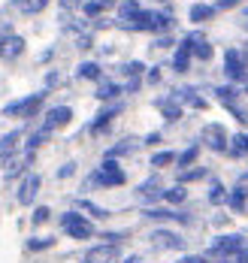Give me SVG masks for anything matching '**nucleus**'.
Listing matches in <instances>:
<instances>
[{
	"mask_svg": "<svg viewBox=\"0 0 248 263\" xmlns=\"http://www.w3.org/2000/svg\"><path fill=\"white\" fill-rule=\"evenodd\" d=\"M124 182H127V176H124V170L118 166V160L103 158V163L85 179V187H94V184H100V187H121Z\"/></svg>",
	"mask_w": 248,
	"mask_h": 263,
	"instance_id": "f257e3e1",
	"label": "nucleus"
},
{
	"mask_svg": "<svg viewBox=\"0 0 248 263\" xmlns=\"http://www.w3.org/2000/svg\"><path fill=\"white\" fill-rule=\"evenodd\" d=\"M58 224H61V230H64L70 239H79V242H82V239H91V236H94V224H91V221H88V218H85L79 209L64 212V215L58 218Z\"/></svg>",
	"mask_w": 248,
	"mask_h": 263,
	"instance_id": "f03ea898",
	"label": "nucleus"
},
{
	"mask_svg": "<svg viewBox=\"0 0 248 263\" xmlns=\"http://www.w3.org/2000/svg\"><path fill=\"white\" fill-rule=\"evenodd\" d=\"M242 248H245V236H242V233H230V236L215 239V242L209 245L206 257H209V260H230V257H236Z\"/></svg>",
	"mask_w": 248,
	"mask_h": 263,
	"instance_id": "7ed1b4c3",
	"label": "nucleus"
},
{
	"mask_svg": "<svg viewBox=\"0 0 248 263\" xmlns=\"http://www.w3.org/2000/svg\"><path fill=\"white\" fill-rule=\"evenodd\" d=\"M46 94L49 91H36V94H28L25 100H12V103L3 106V115L6 118H30L40 106L46 103Z\"/></svg>",
	"mask_w": 248,
	"mask_h": 263,
	"instance_id": "20e7f679",
	"label": "nucleus"
},
{
	"mask_svg": "<svg viewBox=\"0 0 248 263\" xmlns=\"http://www.w3.org/2000/svg\"><path fill=\"white\" fill-rule=\"evenodd\" d=\"M245 54L239 52V49H227L224 52V73H227V79L230 85H239V82L248 79V67H245Z\"/></svg>",
	"mask_w": 248,
	"mask_h": 263,
	"instance_id": "39448f33",
	"label": "nucleus"
},
{
	"mask_svg": "<svg viewBox=\"0 0 248 263\" xmlns=\"http://www.w3.org/2000/svg\"><path fill=\"white\" fill-rule=\"evenodd\" d=\"M148 239H151V245L161 248V251H182V248H185V239L179 236V233H173V230H166V227H155Z\"/></svg>",
	"mask_w": 248,
	"mask_h": 263,
	"instance_id": "423d86ee",
	"label": "nucleus"
},
{
	"mask_svg": "<svg viewBox=\"0 0 248 263\" xmlns=\"http://www.w3.org/2000/svg\"><path fill=\"white\" fill-rule=\"evenodd\" d=\"M40 184H43V179H40L36 173H28V176L22 179V184H18L15 200H18L22 206H33V200H36V194H40Z\"/></svg>",
	"mask_w": 248,
	"mask_h": 263,
	"instance_id": "0eeeda50",
	"label": "nucleus"
},
{
	"mask_svg": "<svg viewBox=\"0 0 248 263\" xmlns=\"http://www.w3.org/2000/svg\"><path fill=\"white\" fill-rule=\"evenodd\" d=\"M118 245H109V242H100V245H94V248H88L85 251V263H115L118 260Z\"/></svg>",
	"mask_w": 248,
	"mask_h": 263,
	"instance_id": "6e6552de",
	"label": "nucleus"
},
{
	"mask_svg": "<svg viewBox=\"0 0 248 263\" xmlns=\"http://www.w3.org/2000/svg\"><path fill=\"white\" fill-rule=\"evenodd\" d=\"M203 139H206V142H209V148H212V152H218V155H224V152L230 148V145H227V142H230V136H227V130H224L221 124H206V127H203Z\"/></svg>",
	"mask_w": 248,
	"mask_h": 263,
	"instance_id": "1a4fd4ad",
	"label": "nucleus"
},
{
	"mask_svg": "<svg viewBox=\"0 0 248 263\" xmlns=\"http://www.w3.org/2000/svg\"><path fill=\"white\" fill-rule=\"evenodd\" d=\"M70 118H73V109H70V106H52V109L46 112V121H43V127L55 133L58 127H64Z\"/></svg>",
	"mask_w": 248,
	"mask_h": 263,
	"instance_id": "9d476101",
	"label": "nucleus"
},
{
	"mask_svg": "<svg viewBox=\"0 0 248 263\" xmlns=\"http://www.w3.org/2000/svg\"><path fill=\"white\" fill-rule=\"evenodd\" d=\"M137 197L142 203H158V200H164V187H161V182L151 176V179H145V182L137 187Z\"/></svg>",
	"mask_w": 248,
	"mask_h": 263,
	"instance_id": "9b49d317",
	"label": "nucleus"
},
{
	"mask_svg": "<svg viewBox=\"0 0 248 263\" xmlns=\"http://www.w3.org/2000/svg\"><path fill=\"white\" fill-rule=\"evenodd\" d=\"M155 18H158V12H148V9H139L133 18H127V22H121L124 30H155Z\"/></svg>",
	"mask_w": 248,
	"mask_h": 263,
	"instance_id": "f8f14e48",
	"label": "nucleus"
},
{
	"mask_svg": "<svg viewBox=\"0 0 248 263\" xmlns=\"http://www.w3.org/2000/svg\"><path fill=\"white\" fill-rule=\"evenodd\" d=\"M118 112H121V103H112V106H106V109H100V112L94 115V121H91V127H88V130H91V133L106 130V127L112 124V118H115Z\"/></svg>",
	"mask_w": 248,
	"mask_h": 263,
	"instance_id": "ddd939ff",
	"label": "nucleus"
},
{
	"mask_svg": "<svg viewBox=\"0 0 248 263\" xmlns=\"http://www.w3.org/2000/svg\"><path fill=\"white\" fill-rule=\"evenodd\" d=\"M227 206L236 212V215L248 212V191H245V184H236L233 191H227Z\"/></svg>",
	"mask_w": 248,
	"mask_h": 263,
	"instance_id": "4468645a",
	"label": "nucleus"
},
{
	"mask_svg": "<svg viewBox=\"0 0 248 263\" xmlns=\"http://www.w3.org/2000/svg\"><path fill=\"white\" fill-rule=\"evenodd\" d=\"M18 139H22V130H9L0 136V160H9L18 152Z\"/></svg>",
	"mask_w": 248,
	"mask_h": 263,
	"instance_id": "2eb2a0df",
	"label": "nucleus"
},
{
	"mask_svg": "<svg viewBox=\"0 0 248 263\" xmlns=\"http://www.w3.org/2000/svg\"><path fill=\"white\" fill-rule=\"evenodd\" d=\"M158 109L164 112V118L169 121V124L182 118V106H179V100H176V97H161V100H158Z\"/></svg>",
	"mask_w": 248,
	"mask_h": 263,
	"instance_id": "dca6fc26",
	"label": "nucleus"
},
{
	"mask_svg": "<svg viewBox=\"0 0 248 263\" xmlns=\"http://www.w3.org/2000/svg\"><path fill=\"white\" fill-rule=\"evenodd\" d=\"M22 52H25V40L12 33V36H6V40H3V54H0V58H6V61H15Z\"/></svg>",
	"mask_w": 248,
	"mask_h": 263,
	"instance_id": "f3484780",
	"label": "nucleus"
},
{
	"mask_svg": "<svg viewBox=\"0 0 248 263\" xmlns=\"http://www.w3.org/2000/svg\"><path fill=\"white\" fill-rule=\"evenodd\" d=\"M191 58H194V52L179 43V49L173 54V70H176V73H188V70H191Z\"/></svg>",
	"mask_w": 248,
	"mask_h": 263,
	"instance_id": "a211bd4d",
	"label": "nucleus"
},
{
	"mask_svg": "<svg viewBox=\"0 0 248 263\" xmlns=\"http://www.w3.org/2000/svg\"><path fill=\"white\" fill-rule=\"evenodd\" d=\"M215 15V6H209V3H194L191 12H188V18H191L194 25H203V22H209Z\"/></svg>",
	"mask_w": 248,
	"mask_h": 263,
	"instance_id": "6ab92c4d",
	"label": "nucleus"
},
{
	"mask_svg": "<svg viewBox=\"0 0 248 263\" xmlns=\"http://www.w3.org/2000/svg\"><path fill=\"white\" fill-rule=\"evenodd\" d=\"M76 209L88 212V215H91V218H97V221H106V218H109V212L103 209V206H97V203H91V200H85V197L76 200Z\"/></svg>",
	"mask_w": 248,
	"mask_h": 263,
	"instance_id": "aec40b11",
	"label": "nucleus"
},
{
	"mask_svg": "<svg viewBox=\"0 0 248 263\" xmlns=\"http://www.w3.org/2000/svg\"><path fill=\"white\" fill-rule=\"evenodd\" d=\"M227 155H230V158H245L248 155V133H236V136L230 139Z\"/></svg>",
	"mask_w": 248,
	"mask_h": 263,
	"instance_id": "412c9836",
	"label": "nucleus"
},
{
	"mask_svg": "<svg viewBox=\"0 0 248 263\" xmlns=\"http://www.w3.org/2000/svg\"><path fill=\"white\" fill-rule=\"evenodd\" d=\"M76 76L79 79H91V82H100V64H94V61H82L79 67H76Z\"/></svg>",
	"mask_w": 248,
	"mask_h": 263,
	"instance_id": "4be33fe9",
	"label": "nucleus"
},
{
	"mask_svg": "<svg viewBox=\"0 0 248 263\" xmlns=\"http://www.w3.org/2000/svg\"><path fill=\"white\" fill-rule=\"evenodd\" d=\"M164 200L169 203V206H182L185 200H188V191H185V184H173V187H166L164 191Z\"/></svg>",
	"mask_w": 248,
	"mask_h": 263,
	"instance_id": "5701e85b",
	"label": "nucleus"
},
{
	"mask_svg": "<svg viewBox=\"0 0 248 263\" xmlns=\"http://www.w3.org/2000/svg\"><path fill=\"white\" fill-rule=\"evenodd\" d=\"M121 91H124V88H121L118 82H100L97 100H103V103H106V100H115V97H121Z\"/></svg>",
	"mask_w": 248,
	"mask_h": 263,
	"instance_id": "b1692460",
	"label": "nucleus"
},
{
	"mask_svg": "<svg viewBox=\"0 0 248 263\" xmlns=\"http://www.w3.org/2000/svg\"><path fill=\"white\" fill-rule=\"evenodd\" d=\"M30 160H33V152H25V158L12 160V163L6 166V179H15V176H22V173L30 166Z\"/></svg>",
	"mask_w": 248,
	"mask_h": 263,
	"instance_id": "393cba45",
	"label": "nucleus"
},
{
	"mask_svg": "<svg viewBox=\"0 0 248 263\" xmlns=\"http://www.w3.org/2000/svg\"><path fill=\"white\" fill-rule=\"evenodd\" d=\"M206 176H209V170H206V166H194V170H182V173H179V184L203 182Z\"/></svg>",
	"mask_w": 248,
	"mask_h": 263,
	"instance_id": "a878e982",
	"label": "nucleus"
},
{
	"mask_svg": "<svg viewBox=\"0 0 248 263\" xmlns=\"http://www.w3.org/2000/svg\"><path fill=\"white\" fill-rule=\"evenodd\" d=\"M197 158H200V145H188V148L176 158V163H179V170H188V166L197 163Z\"/></svg>",
	"mask_w": 248,
	"mask_h": 263,
	"instance_id": "bb28decb",
	"label": "nucleus"
},
{
	"mask_svg": "<svg viewBox=\"0 0 248 263\" xmlns=\"http://www.w3.org/2000/svg\"><path fill=\"white\" fill-rule=\"evenodd\" d=\"M209 203H212V206L227 203V187H224L218 179H212V184H209Z\"/></svg>",
	"mask_w": 248,
	"mask_h": 263,
	"instance_id": "cd10ccee",
	"label": "nucleus"
},
{
	"mask_svg": "<svg viewBox=\"0 0 248 263\" xmlns=\"http://www.w3.org/2000/svg\"><path fill=\"white\" fill-rule=\"evenodd\" d=\"M215 94H218V100L224 106H230V103L239 100V88H236V85H221V88H215Z\"/></svg>",
	"mask_w": 248,
	"mask_h": 263,
	"instance_id": "c85d7f7f",
	"label": "nucleus"
},
{
	"mask_svg": "<svg viewBox=\"0 0 248 263\" xmlns=\"http://www.w3.org/2000/svg\"><path fill=\"white\" fill-rule=\"evenodd\" d=\"M142 218H148V221H169V218H176V212H173V209H158V206H148V209L142 212Z\"/></svg>",
	"mask_w": 248,
	"mask_h": 263,
	"instance_id": "c756f323",
	"label": "nucleus"
},
{
	"mask_svg": "<svg viewBox=\"0 0 248 263\" xmlns=\"http://www.w3.org/2000/svg\"><path fill=\"white\" fill-rule=\"evenodd\" d=\"M49 136H52V130H46V127L33 130V133H30V139H28V152H36L43 142H49Z\"/></svg>",
	"mask_w": 248,
	"mask_h": 263,
	"instance_id": "7c9ffc66",
	"label": "nucleus"
},
{
	"mask_svg": "<svg viewBox=\"0 0 248 263\" xmlns=\"http://www.w3.org/2000/svg\"><path fill=\"white\" fill-rule=\"evenodd\" d=\"M137 12H139V0H121V6H118V18H121V22L133 18Z\"/></svg>",
	"mask_w": 248,
	"mask_h": 263,
	"instance_id": "2f4dec72",
	"label": "nucleus"
},
{
	"mask_svg": "<svg viewBox=\"0 0 248 263\" xmlns=\"http://www.w3.org/2000/svg\"><path fill=\"white\" fill-rule=\"evenodd\" d=\"M55 245V236H33L28 239V251H46Z\"/></svg>",
	"mask_w": 248,
	"mask_h": 263,
	"instance_id": "473e14b6",
	"label": "nucleus"
},
{
	"mask_svg": "<svg viewBox=\"0 0 248 263\" xmlns=\"http://www.w3.org/2000/svg\"><path fill=\"white\" fill-rule=\"evenodd\" d=\"M133 148H137V145H133V142H130V139H124V142H118V145H112L109 152H106V158H121V155H130V152H133Z\"/></svg>",
	"mask_w": 248,
	"mask_h": 263,
	"instance_id": "72a5a7b5",
	"label": "nucleus"
},
{
	"mask_svg": "<svg viewBox=\"0 0 248 263\" xmlns=\"http://www.w3.org/2000/svg\"><path fill=\"white\" fill-rule=\"evenodd\" d=\"M194 58H197V61H212V46H209V40H200V43L194 46Z\"/></svg>",
	"mask_w": 248,
	"mask_h": 263,
	"instance_id": "f704fd0d",
	"label": "nucleus"
},
{
	"mask_svg": "<svg viewBox=\"0 0 248 263\" xmlns=\"http://www.w3.org/2000/svg\"><path fill=\"white\" fill-rule=\"evenodd\" d=\"M142 70H145V64H142V61H127V64L121 67V73H124V76H130V79H139V76H142Z\"/></svg>",
	"mask_w": 248,
	"mask_h": 263,
	"instance_id": "c9c22d12",
	"label": "nucleus"
},
{
	"mask_svg": "<svg viewBox=\"0 0 248 263\" xmlns=\"http://www.w3.org/2000/svg\"><path fill=\"white\" fill-rule=\"evenodd\" d=\"M176 158H179V155H173V152H158V155L151 158V166H158V170H161V166H169V163H176Z\"/></svg>",
	"mask_w": 248,
	"mask_h": 263,
	"instance_id": "e433bc0d",
	"label": "nucleus"
},
{
	"mask_svg": "<svg viewBox=\"0 0 248 263\" xmlns=\"http://www.w3.org/2000/svg\"><path fill=\"white\" fill-rule=\"evenodd\" d=\"M49 218H52V209H49V206H36V209H33V215H30V221H33L36 227H40V224H46Z\"/></svg>",
	"mask_w": 248,
	"mask_h": 263,
	"instance_id": "4c0bfd02",
	"label": "nucleus"
},
{
	"mask_svg": "<svg viewBox=\"0 0 248 263\" xmlns=\"http://www.w3.org/2000/svg\"><path fill=\"white\" fill-rule=\"evenodd\" d=\"M169 27H173V15H169V12H158V18H155V30H158V33H166Z\"/></svg>",
	"mask_w": 248,
	"mask_h": 263,
	"instance_id": "58836bf2",
	"label": "nucleus"
},
{
	"mask_svg": "<svg viewBox=\"0 0 248 263\" xmlns=\"http://www.w3.org/2000/svg\"><path fill=\"white\" fill-rule=\"evenodd\" d=\"M82 9H85V15L97 18V15L103 12V3H100V0H85V3H82Z\"/></svg>",
	"mask_w": 248,
	"mask_h": 263,
	"instance_id": "ea45409f",
	"label": "nucleus"
},
{
	"mask_svg": "<svg viewBox=\"0 0 248 263\" xmlns=\"http://www.w3.org/2000/svg\"><path fill=\"white\" fill-rule=\"evenodd\" d=\"M227 109L233 112V118H236L239 124H248V112H245V109H242V106H239V103H230V106H227Z\"/></svg>",
	"mask_w": 248,
	"mask_h": 263,
	"instance_id": "a19ab883",
	"label": "nucleus"
},
{
	"mask_svg": "<svg viewBox=\"0 0 248 263\" xmlns=\"http://www.w3.org/2000/svg\"><path fill=\"white\" fill-rule=\"evenodd\" d=\"M46 6H49V0H30L28 6H25V12H28V15H36V12H43Z\"/></svg>",
	"mask_w": 248,
	"mask_h": 263,
	"instance_id": "79ce46f5",
	"label": "nucleus"
},
{
	"mask_svg": "<svg viewBox=\"0 0 248 263\" xmlns=\"http://www.w3.org/2000/svg\"><path fill=\"white\" fill-rule=\"evenodd\" d=\"M103 242H109V245H118V242H124V233H118V230H115V233H103Z\"/></svg>",
	"mask_w": 248,
	"mask_h": 263,
	"instance_id": "37998d69",
	"label": "nucleus"
},
{
	"mask_svg": "<svg viewBox=\"0 0 248 263\" xmlns=\"http://www.w3.org/2000/svg\"><path fill=\"white\" fill-rule=\"evenodd\" d=\"M73 173H76V163H64V166L58 170V179H70Z\"/></svg>",
	"mask_w": 248,
	"mask_h": 263,
	"instance_id": "c03bdc74",
	"label": "nucleus"
},
{
	"mask_svg": "<svg viewBox=\"0 0 248 263\" xmlns=\"http://www.w3.org/2000/svg\"><path fill=\"white\" fill-rule=\"evenodd\" d=\"M179 263H209V257L206 254H185Z\"/></svg>",
	"mask_w": 248,
	"mask_h": 263,
	"instance_id": "a18cd8bd",
	"label": "nucleus"
},
{
	"mask_svg": "<svg viewBox=\"0 0 248 263\" xmlns=\"http://www.w3.org/2000/svg\"><path fill=\"white\" fill-rule=\"evenodd\" d=\"M233 6H239V0H218V3H215V12H224V9H233Z\"/></svg>",
	"mask_w": 248,
	"mask_h": 263,
	"instance_id": "49530a36",
	"label": "nucleus"
},
{
	"mask_svg": "<svg viewBox=\"0 0 248 263\" xmlns=\"http://www.w3.org/2000/svg\"><path fill=\"white\" fill-rule=\"evenodd\" d=\"M169 46H173V36H158V43H155V49H169Z\"/></svg>",
	"mask_w": 248,
	"mask_h": 263,
	"instance_id": "de8ad7c7",
	"label": "nucleus"
},
{
	"mask_svg": "<svg viewBox=\"0 0 248 263\" xmlns=\"http://www.w3.org/2000/svg\"><path fill=\"white\" fill-rule=\"evenodd\" d=\"M148 82H151V85L161 82V67H151V70H148Z\"/></svg>",
	"mask_w": 248,
	"mask_h": 263,
	"instance_id": "09e8293b",
	"label": "nucleus"
},
{
	"mask_svg": "<svg viewBox=\"0 0 248 263\" xmlns=\"http://www.w3.org/2000/svg\"><path fill=\"white\" fill-rule=\"evenodd\" d=\"M91 43H94L91 33H82V36H79V49H91Z\"/></svg>",
	"mask_w": 248,
	"mask_h": 263,
	"instance_id": "8fccbe9b",
	"label": "nucleus"
},
{
	"mask_svg": "<svg viewBox=\"0 0 248 263\" xmlns=\"http://www.w3.org/2000/svg\"><path fill=\"white\" fill-rule=\"evenodd\" d=\"M233 263H248V245L239 251V254H236V257H233Z\"/></svg>",
	"mask_w": 248,
	"mask_h": 263,
	"instance_id": "3c124183",
	"label": "nucleus"
},
{
	"mask_svg": "<svg viewBox=\"0 0 248 263\" xmlns=\"http://www.w3.org/2000/svg\"><path fill=\"white\" fill-rule=\"evenodd\" d=\"M158 142H161V133H148L145 136V145H158Z\"/></svg>",
	"mask_w": 248,
	"mask_h": 263,
	"instance_id": "603ef678",
	"label": "nucleus"
},
{
	"mask_svg": "<svg viewBox=\"0 0 248 263\" xmlns=\"http://www.w3.org/2000/svg\"><path fill=\"white\" fill-rule=\"evenodd\" d=\"M124 91H127V94H133V91H139V79H130L127 85H124Z\"/></svg>",
	"mask_w": 248,
	"mask_h": 263,
	"instance_id": "864d4df0",
	"label": "nucleus"
},
{
	"mask_svg": "<svg viewBox=\"0 0 248 263\" xmlns=\"http://www.w3.org/2000/svg\"><path fill=\"white\" fill-rule=\"evenodd\" d=\"M58 82H61V76H58V73H49V76H46V85H49V88H55Z\"/></svg>",
	"mask_w": 248,
	"mask_h": 263,
	"instance_id": "5fc2aeb1",
	"label": "nucleus"
},
{
	"mask_svg": "<svg viewBox=\"0 0 248 263\" xmlns=\"http://www.w3.org/2000/svg\"><path fill=\"white\" fill-rule=\"evenodd\" d=\"M227 221H230V218H227V215H215V218H212V224H215V227H224V224H227Z\"/></svg>",
	"mask_w": 248,
	"mask_h": 263,
	"instance_id": "6e6d98bb",
	"label": "nucleus"
},
{
	"mask_svg": "<svg viewBox=\"0 0 248 263\" xmlns=\"http://www.w3.org/2000/svg\"><path fill=\"white\" fill-rule=\"evenodd\" d=\"M76 3H85V0H61V6H67V9H70V6H76Z\"/></svg>",
	"mask_w": 248,
	"mask_h": 263,
	"instance_id": "4d7b16f0",
	"label": "nucleus"
},
{
	"mask_svg": "<svg viewBox=\"0 0 248 263\" xmlns=\"http://www.w3.org/2000/svg\"><path fill=\"white\" fill-rule=\"evenodd\" d=\"M9 3H12V6H18V9H25V6H28L30 0H9Z\"/></svg>",
	"mask_w": 248,
	"mask_h": 263,
	"instance_id": "13d9d810",
	"label": "nucleus"
},
{
	"mask_svg": "<svg viewBox=\"0 0 248 263\" xmlns=\"http://www.w3.org/2000/svg\"><path fill=\"white\" fill-rule=\"evenodd\" d=\"M124 263H142V257H139V254H130V257H127Z\"/></svg>",
	"mask_w": 248,
	"mask_h": 263,
	"instance_id": "bf43d9fd",
	"label": "nucleus"
},
{
	"mask_svg": "<svg viewBox=\"0 0 248 263\" xmlns=\"http://www.w3.org/2000/svg\"><path fill=\"white\" fill-rule=\"evenodd\" d=\"M100 3H103V9H106V6H115V0H100Z\"/></svg>",
	"mask_w": 248,
	"mask_h": 263,
	"instance_id": "052dcab7",
	"label": "nucleus"
},
{
	"mask_svg": "<svg viewBox=\"0 0 248 263\" xmlns=\"http://www.w3.org/2000/svg\"><path fill=\"white\" fill-rule=\"evenodd\" d=\"M242 15H245V27H248V6H245V9H242Z\"/></svg>",
	"mask_w": 248,
	"mask_h": 263,
	"instance_id": "680f3d73",
	"label": "nucleus"
},
{
	"mask_svg": "<svg viewBox=\"0 0 248 263\" xmlns=\"http://www.w3.org/2000/svg\"><path fill=\"white\" fill-rule=\"evenodd\" d=\"M0 54H3V40H0Z\"/></svg>",
	"mask_w": 248,
	"mask_h": 263,
	"instance_id": "e2e57ef3",
	"label": "nucleus"
},
{
	"mask_svg": "<svg viewBox=\"0 0 248 263\" xmlns=\"http://www.w3.org/2000/svg\"><path fill=\"white\" fill-rule=\"evenodd\" d=\"M164 3H173V0H164Z\"/></svg>",
	"mask_w": 248,
	"mask_h": 263,
	"instance_id": "0e129e2a",
	"label": "nucleus"
},
{
	"mask_svg": "<svg viewBox=\"0 0 248 263\" xmlns=\"http://www.w3.org/2000/svg\"><path fill=\"white\" fill-rule=\"evenodd\" d=\"M245 182H248V173H245Z\"/></svg>",
	"mask_w": 248,
	"mask_h": 263,
	"instance_id": "69168bd1",
	"label": "nucleus"
},
{
	"mask_svg": "<svg viewBox=\"0 0 248 263\" xmlns=\"http://www.w3.org/2000/svg\"><path fill=\"white\" fill-rule=\"evenodd\" d=\"M245 91H248V85H245Z\"/></svg>",
	"mask_w": 248,
	"mask_h": 263,
	"instance_id": "338daca9",
	"label": "nucleus"
}]
</instances>
